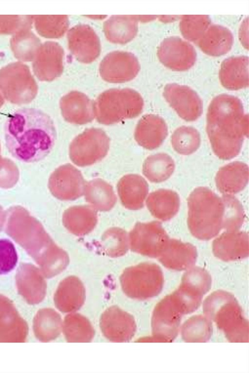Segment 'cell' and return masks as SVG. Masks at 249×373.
I'll use <instances>...</instances> for the list:
<instances>
[{
	"instance_id": "6da1fadb",
	"label": "cell",
	"mask_w": 249,
	"mask_h": 373,
	"mask_svg": "<svg viewBox=\"0 0 249 373\" xmlns=\"http://www.w3.org/2000/svg\"><path fill=\"white\" fill-rule=\"evenodd\" d=\"M56 138L53 121L42 111L23 108L9 116L4 125L6 147L17 160L33 163L44 159Z\"/></svg>"
},
{
	"instance_id": "7a4b0ae2",
	"label": "cell",
	"mask_w": 249,
	"mask_h": 373,
	"mask_svg": "<svg viewBox=\"0 0 249 373\" xmlns=\"http://www.w3.org/2000/svg\"><path fill=\"white\" fill-rule=\"evenodd\" d=\"M187 223L191 234L202 240L216 236L223 229L224 204L221 197L207 187L196 188L188 199Z\"/></svg>"
},
{
	"instance_id": "3957f363",
	"label": "cell",
	"mask_w": 249,
	"mask_h": 373,
	"mask_svg": "<svg viewBox=\"0 0 249 373\" xmlns=\"http://www.w3.org/2000/svg\"><path fill=\"white\" fill-rule=\"evenodd\" d=\"M205 316L213 320L231 342L248 341V321L234 297L218 290L211 294L203 304Z\"/></svg>"
},
{
	"instance_id": "277c9868",
	"label": "cell",
	"mask_w": 249,
	"mask_h": 373,
	"mask_svg": "<svg viewBox=\"0 0 249 373\" xmlns=\"http://www.w3.org/2000/svg\"><path fill=\"white\" fill-rule=\"evenodd\" d=\"M143 106L142 96L133 89H109L102 92L94 102L95 116L100 124H113L138 117Z\"/></svg>"
},
{
	"instance_id": "5b68a950",
	"label": "cell",
	"mask_w": 249,
	"mask_h": 373,
	"mask_svg": "<svg viewBox=\"0 0 249 373\" xmlns=\"http://www.w3.org/2000/svg\"><path fill=\"white\" fill-rule=\"evenodd\" d=\"M120 281L122 289L127 297L144 300L155 297L160 292L164 278L159 266L144 262L125 268Z\"/></svg>"
},
{
	"instance_id": "8992f818",
	"label": "cell",
	"mask_w": 249,
	"mask_h": 373,
	"mask_svg": "<svg viewBox=\"0 0 249 373\" xmlns=\"http://www.w3.org/2000/svg\"><path fill=\"white\" fill-rule=\"evenodd\" d=\"M110 139L102 129H86L71 142L69 156L71 161L80 167L91 165L101 161L109 149Z\"/></svg>"
},
{
	"instance_id": "52a82bcc",
	"label": "cell",
	"mask_w": 249,
	"mask_h": 373,
	"mask_svg": "<svg viewBox=\"0 0 249 373\" xmlns=\"http://www.w3.org/2000/svg\"><path fill=\"white\" fill-rule=\"evenodd\" d=\"M0 90L4 98L11 103L20 104L31 102L37 88L26 66L13 63L0 71Z\"/></svg>"
},
{
	"instance_id": "ba28073f",
	"label": "cell",
	"mask_w": 249,
	"mask_h": 373,
	"mask_svg": "<svg viewBox=\"0 0 249 373\" xmlns=\"http://www.w3.org/2000/svg\"><path fill=\"white\" fill-rule=\"evenodd\" d=\"M248 114L240 122L235 124H207V135L215 155L224 160L236 157L241 150L244 138L248 136Z\"/></svg>"
},
{
	"instance_id": "9c48e42d",
	"label": "cell",
	"mask_w": 249,
	"mask_h": 373,
	"mask_svg": "<svg viewBox=\"0 0 249 373\" xmlns=\"http://www.w3.org/2000/svg\"><path fill=\"white\" fill-rule=\"evenodd\" d=\"M161 223L137 222L129 233L131 251L151 258H158L169 239Z\"/></svg>"
},
{
	"instance_id": "30bf717a",
	"label": "cell",
	"mask_w": 249,
	"mask_h": 373,
	"mask_svg": "<svg viewBox=\"0 0 249 373\" xmlns=\"http://www.w3.org/2000/svg\"><path fill=\"white\" fill-rule=\"evenodd\" d=\"M184 313L171 295L156 306L151 326L153 336L146 341L171 342L177 337Z\"/></svg>"
},
{
	"instance_id": "8fae6325",
	"label": "cell",
	"mask_w": 249,
	"mask_h": 373,
	"mask_svg": "<svg viewBox=\"0 0 249 373\" xmlns=\"http://www.w3.org/2000/svg\"><path fill=\"white\" fill-rule=\"evenodd\" d=\"M86 183L81 172L67 163L60 166L51 174L49 187L58 199L72 201L83 195Z\"/></svg>"
},
{
	"instance_id": "7c38bea8",
	"label": "cell",
	"mask_w": 249,
	"mask_h": 373,
	"mask_svg": "<svg viewBox=\"0 0 249 373\" xmlns=\"http://www.w3.org/2000/svg\"><path fill=\"white\" fill-rule=\"evenodd\" d=\"M140 70L137 58L131 53L113 51L101 62L100 74L105 81L121 83L133 79Z\"/></svg>"
},
{
	"instance_id": "4fadbf2b",
	"label": "cell",
	"mask_w": 249,
	"mask_h": 373,
	"mask_svg": "<svg viewBox=\"0 0 249 373\" xmlns=\"http://www.w3.org/2000/svg\"><path fill=\"white\" fill-rule=\"evenodd\" d=\"M163 96L178 115L187 122L197 120L203 112V103L191 88L176 83L167 84Z\"/></svg>"
},
{
	"instance_id": "5bb4252c",
	"label": "cell",
	"mask_w": 249,
	"mask_h": 373,
	"mask_svg": "<svg viewBox=\"0 0 249 373\" xmlns=\"http://www.w3.org/2000/svg\"><path fill=\"white\" fill-rule=\"evenodd\" d=\"M157 55L163 65L176 71L189 70L196 59L193 46L178 36L165 38L158 48Z\"/></svg>"
},
{
	"instance_id": "9a60e30c",
	"label": "cell",
	"mask_w": 249,
	"mask_h": 373,
	"mask_svg": "<svg viewBox=\"0 0 249 373\" xmlns=\"http://www.w3.org/2000/svg\"><path fill=\"white\" fill-rule=\"evenodd\" d=\"M104 337L114 342H126L134 337L136 324L134 317L117 306L107 309L100 319Z\"/></svg>"
},
{
	"instance_id": "2e32d148",
	"label": "cell",
	"mask_w": 249,
	"mask_h": 373,
	"mask_svg": "<svg viewBox=\"0 0 249 373\" xmlns=\"http://www.w3.org/2000/svg\"><path fill=\"white\" fill-rule=\"evenodd\" d=\"M69 49L79 61L90 63L100 55V39L89 25L80 24L70 29L67 34Z\"/></svg>"
},
{
	"instance_id": "e0dca14e",
	"label": "cell",
	"mask_w": 249,
	"mask_h": 373,
	"mask_svg": "<svg viewBox=\"0 0 249 373\" xmlns=\"http://www.w3.org/2000/svg\"><path fill=\"white\" fill-rule=\"evenodd\" d=\"M64 50L57 43L47 41L40 45L34 58V71L41 81H51L63 71Z\"/></svg>"
},
{
	"instance_id": "ac0fdd59",
	"label": "cell",
	"mask_w": 249,
	"mask_h": 373,
	"mask_svg": "<svg viewBox=\"0 0 249 373\" xmlns=\"http://www.w3.org/2000/svg\"><path fill=\"white\" fill-rule=\"evenodd\" d=\"M243 104L238 97L226 94L215 96L210 104L207 124H234L244 117Z\"/></svg>"
},
{
	"instance_id": "d6986e66",
	"label": "cell",
	"mask_w": 249,
	"mask_h": 373,
	"mask_svg": "<svg viewBox=\"0 0 249 373\" xmlns=\"http://www.w3.org/2000/svg\"><path fill=\"white\" fill-rule=\"evenodd\" d=\"M213 254L224 261L239 260L249 256V234L237 231H226L212 243Z\"/></svg>"
},
{
	"instance_id": "ffe728a7",
	"label": "cell",
	"mask_w": 249,
	"mask_h": 373,
	"mask_svg": "<svg viewBox=\"0 0 249 373\" xmlns=\"http://www.w3.org/2000/svg\"><path fill=\"white\" fill-rule=\"evenodd\" d=\"M60 107L63 118L71 124H87L95 117L94 102L78 91H71L63 96L60 101Z\"/></svg>"
},
{
	"instance_id": "44dd1931",
	"label": "cell",
	"mask_w": 249,
	"mask_h": 373,
	"mask_svg": "<svg viewBox=\"0 0 249 373\" xmlns=\"http://www.w3.org/2000/svg\"><path fill=\"white\" fill-rule=\"evenodd\" d=\"M197 257V250L193 245L169 239L157 258L165 267L181 271L192 267Z\"/></svg>"
},
{
	"instance_id": "7402d4cb",
	"label": "cell",
	"mask_w": 249,
	"mask_h": 373,
	"mask_svg": "<svg viewBox=\"0 0 249 373\" xmlns=\"http://www.w3.org/2000/svg\"><path fill=\"white\" fill-rule=\"evenodd\" d=\"M167 135L168 127L163 119L151 114L140 119L134 131V138L138 144L148 150L160 146Z\"/></svg>"
},
{
	"instance_id": "603a6c76",
	"label": "cell",
	"mask_w": 249,
	"mask_h": 373,
	"mask_svg": "<svg viewBox=\"0 0 249 373\" xmlns=\"http://www.w3.org/2000/svg\"><path fill=\"white\" fill-rule=\"evenodd\" d=\"M86 299V290L81 281L75 276H70L59 284L54 301L57 308L63 313H72L79 310Z\"/></svg>"
},
{
	"instance_id": "cb8c5ba5",
	"label": "cell",
	"mask_w": 249,
	"mask_h": 373,
	"mask_svg": "<svg viewBox=\"0 0 249 373\" xmlns=\"http://www.w3.org/2000/svg\"><path fill=\"white\" fill-rule=\"evenodd\" d=\"M117 188L120 201L125 208L138 210L143 208L149 188L142 176L133 174L124 175L119 181Z\"/></svg>"
},
{
	"instance_id": "d4e9b609",
	"label": "cell",
	"mask_w": 249,
	"mask_h": 373,
	"mask_svg": "<svg viewBox=\"0 0 249 373\" xmlns=\"http://www.w3.org/2000/svg\"><path fill=\"white\" fill-rule=\"evenodd\" d=\"M248 165L233 161L221 167L216 173V187L223 194L233 195L243 190L249 181Z\"/></svg>"
},
{
	"instance_id": "484cf974",
	"label": "cell",
	"mask_w": 249,
	"mask_h": 373,
	"mask_svg": "<svg viewBox=\"0 0 249 373\" xmlns=\"http://www.w3.org/2000/svg\"><path fill=\"white\" fill-rule=\"evenodd\" d=\"M249 62V57L244 55L225 59L219 71V78L222 85L231 90L248 87Z\"/></svg>"
},
{
	"instance_id": "4316f807",
	"label": "cell",
	"mask_w": 249,
	"mask_h": 373,
	"mask_svg": "<svg viewBox=\"0 0 249 373\" xmlns=\"http://www.w3.org/2000/svg\"><path fill=\"white\" fill-rule=\"evenodd\" d=\"M62 221L71 233L83 236L90 233L95 227L98 221L97 212L91 206H74L65 210Z\"/></svg>"
},
{
	"instance_id": "83f0119b",
	"label": "cell",
	"mask_w": 249,
	"mask_h": 373,
	"mask_svg": "<svg viewBox=\"0 0 249 373\" xmlns=\"http://www.w3.org/2000/svg\"><path fill=\"white\" fill-rule=\"evenodd\" d=\"M196 43L205 53L212 56H219L231 50L233 44V36L227 27L211 24Z\"/></svg>"
},
{
	"instance_id": "f1b7e54d",
	"label": "cell",
	"mask_w": 249,
	"mask_h": 373,
	"mask_svg": "<svg viewBox=\"0 0 249 373\" xmlns=\"http://www.w3.org/2000/svg\"><path fill=\"white\" fill-rule=\"evenodd\" d=\"M142 16H113L104 24L107 39L113 43L125 44L132 40L138 32V22Z\"/></svg>"
},
{
	"instance_id": "f546056e",
	"label": "cell",
	"mask_w": 249,
	"mask_h": 373,
	"mask_svg": "<svg viewBox=\"0 0 249 373\" xmlns=\"http://www.w3.org/2000/svg\"><path fill=\"white\" fill-rule=\"evenodd\" d=\"M146 205L154 217L162 221H167L178 213L180 199L176 192L161 189L149 195L146 200Z\"/></svg>"
},
{
	"instance_id": "4dcf8cb0",
	"label": "cell",
	"mask_w": 249,
	"mask_h": 373,
	"mask_svg": "<svg viewBox=\"0 0 249 373\" xmlns=\"http://www.w3.org/2000/svg\"><path fill=\"white\" fill-rule=\"evenodd\" d=\"M84 193L86 201L99 211L110 210L117 200L112 186L101 178H95L87 182Z\"/></svg>"
},
{
	"instance_id": "1f68e13d",
	"label": "cell",
	"mask_w": 249,
	"mask_h": 373,
	"mask_svg": "<svg viewBox=\"0 0 249 373\" xmlns=\"http://www.w3.org/2000/svg\"><path fill=\"white\" fill-rule=\"evenodd\" d=\"M62 329L69 342H89L95 335L94 329L89 320L77 313L72 312L66 316Z\"/></svg>"
},
{
	"instance_id": "d6a6232c",
	"label": "cell",
	"mask_w": 249,
	"mask_h": 373,
	"mask_svg": "<svg viewBox=\"0 0 249 373\" xmlns=\"http://www.w3.org/2000/svg\"><path fill=\"white\" fill-rule=\"evenodd\" d=\"M175 169L173 159L167 154L160 153L147 157L142 165V173L150 182L160 183L168 179Z\"/></svg>"
},
{
	"instance_id": "836d02e7",
	"label": "cell",
	"mask_w": 249,
	"mask_h": 373,
	"mask_svg": "<svg viewBox=\"0 0 249 373\" xmlns=\"http://www.w3.org/2000/svg\"><path fill=\"white\" fill-rule=\"evenodd\" d=\"M100 245L103 253L110 257H118L124 255L129 249V240L126 231L113 227L103 234Z\"/></svg>"
},
{
	"instance_id": "e575fe53",
	"label": "cell",
	"mask_w": 249,
	"mask_h": 373,
	"mask_svg": "<svg viewBox=\"0 0 249 373\" xmlns=\"http://www.w3.org/2000/svg\"><path fill=\"white\" fill-rule=\"evenodd\" d=\"M201 142L200 135L197 129L188 126L177 128L171 137L173 149L178 154L189 155L196 152Z\"/></svg>"
},
{
	"instance_id": "d590c367",
	"label": "cell",
	"mask_w": 249,
	"mask_h": 373,
	"mask_svg": "<svg viewBox=\"0 0 249 373\" xmlns=\"http://www.w3.org/2000/svg\"><path fill=\"white\" fill-rule=\"evenodd\" d=\"M181 331L186 342H206L212 335V322L205 316H195L184 322Z\"/></svg>"
},
{
	"instance_id": "8d00e7d4",
	"label": "cell",
	"mask_w": 249,
	"mask_h": 373,
	"mask_svg": "<svg viewBox=\"0 0 249 373\" xmlns=\"http://www.w3.org/2000/svg\"><path fill=\"white\" fill-rule=\"evenodd\" d=\"M35 24L41 36L57 38L63 36L67 31L69 21L67 15L39 16L36 17Z\"/></svg>"
},
{
	"instance_id": "74e56055",
	"label": "cell",
	"mask_w": 249,
	"mask_h": 373,
	"mask_svg": "<svg viewBox=\"0 0 249 373\" xmlns=\"http://www.w3.org/2000/svg\"><path fill=\"white\" fill-rule=\"evenodd\" d=\"M208 15H183L180 18L179 28L187 40L197 42L211 25Z\"/></svg>"
},
{
	"instance_id": "f35d334b",
	"label": "cell",
	"mask_w": 249,
	"mask_h": 373,
	"mask_svg": "<svg viewBox=\"0 0 249 373\" xmlns=\"http://www.w3.org/2000/svg\"><path fill=\"white\" fill-rule=\"evenodd\" d=\"M224 204L223 229L226 231H237L245 219L243 207L233 195L223 194L221 197Z\"/></svg>"
},
{
	"instance_id": "ab89813d",
	"label": "cell",
	"mask_w": 249,
	"mask_h": 373,
	"mask_svg": "<svg viewBox=\"0 0 249 373\" xmlns=\"http://www.w3.org/2000/svg\"><path fill=\"white\" fill-rule=\"evenodd\" d=\"M40 319V337L42 340H51L59 336L63 323L58 313L53 309H45L41 312Z\"/></svg>"
},
{
	"instance_id": "60d3db41",
	"label": "cell",
	"mask_w": 249,
	"mask_h": 373,
	"mask_svg": "<svg viewBox=\"0 0 249 373\" xmlns=\"http://www.w3.org/2000/svg\"><path fill=\"white\" fill-rule=\"evenodd\" d=\"M181 283L195 288L204 295L210 289L212 279L206 269L198 266L191 267L183 275Z\"/></svg>"
},
{
	"instance_id": "b9f144b4",
	"label": "cell",
	"mask_w": 249,
	"mask_h": 373,
	"mask_svg": "<svg viewBox=\"0 0 249 373\" xmlns=\"http://www.w3.org/2000/svg\"><path fill=\"white\" fill-rule=\"evenodd\" d=\"M18 261V253L13 242L8 239H0V275L12 271Z\"/></svg>"
},
{
	"instance_id": "7bdbcfd3",
	"label": "cell",
	"mask_w": 249,
	"mask_h": 373,
	"mask_svg": "<svg viewBox=\"0 0 249 373\" xmlns=\"http://www.w3.org/2000/svg\"><path fill=\"white\" fill-rule=\"evenodd\" d=\"M3 97H3L2 94V93H1V91L0 90V101H3Z\"/></svg>"
}]
</instances>
